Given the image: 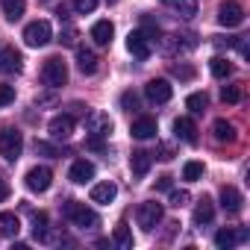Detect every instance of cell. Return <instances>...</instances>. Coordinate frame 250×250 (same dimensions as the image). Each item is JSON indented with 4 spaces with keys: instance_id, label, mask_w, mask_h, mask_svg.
Here are the masks:
<instances>
[{
    "instance_id": "obj_36",
    "label": "cell",
    "mask_w": 250,
    "mask_h": 250,
    "mask_svg": "<svg viewBox=\"0 0 250 250\" xmlns=\"http://www.w3.org/2000/svg\"><path fill=\"white\" fill-rule=\"evenodd\" d=\"M188 200H191V194H188V191H171V206H177V209H180V206H186Z\"/></svg>"
},
{
    "instance_id": "obj_6",
    "label": "cell",
    "mask_w": 250,
    "mask_h": 250,
    "mask_svg": "<svg viewBox=\"0 0 250 250\" xmlns=\"http://www.w3.org/2000/svg\"><path fill=\"white\" fill-rule=\"evenodd\" d=\"M218 24L221 27H241L244 24V9L235 0H224L218 6Z\"/></svg>"
},
{
    "instance_id": "obj_32",
    "label": "cell",
    "mask_w": 250,
    "mask_h": 250,
    "mask_svg": "<svg viewBox=\"0 0 250 250\" xmlns=\"http://www.w3.org/2000/svg\"><path fill=\"white\" fill-rule=\"evenodd\" d=\"M121 106L127 109V112L139 109V94H136V91H124V94H121Z\"/></svg>"
},
{
    "instance_id": "obj_29",
    "label": "cell",
    "mask_w": 250,
    "mask_h": 250,
    "mask_svg": "<svg viewBox=\"0 0 250 250\" xmlns=\"http://www.w3.org/2000/svg\"><path fill=\"white\" fill-rule=\"evenodd\" d=\"M118 247H124V250H127V247H133V232H130V227L127 224H118L115 227V238H112Z\"/></svg>"
},
{
    "instance_id": "obj_27",
    "label": "cell",
    "mask_w": 250,
    "mask_h": 250,
    "mask_svg": "<svg viewBox=\"0 0 250 250\" xmlns=\"http://www.w3.org/2000/svg\"><path fill=\"white\" fill-rule=\"evenodd\" d=\"M209 71H212V77H218V80H227V77L232 74V65H229L224 56H215V59L209 62Z\"/></svg>"
},
{
    "instance_id": "obj_25",
    "label": "cell",
    "mask_w": 250,
    "mask_h": 250,
    "mask_svg": "<svg viewBox=\"0 0 250 250\" xmlns=\"http://www.w3.org/2000/svg\"><path fill=\"white\" fill-rule=\"evenodd\" d=\"M0 232L9 235V238H15L21 232V221H18L15 212H3V215H0Z\"/></svg>"
},
{
    "instance_id": "obj_17",
    "label": "cell",
    "mask_w": 250,
    "mask_h": 250,
    "mask_svg": "<svg viewBox=\"0 0 250 250\" xmlns=\"http://www.w3.org/2000/svg\"><path fill=\"white\" fill-rule=\"evenodd\" d=\"M115 194H118V186L115 183H97V186H91V203L106 206V203L115 200Z\"/></svg>"
},
{
    "instance_id": "obj_34",
    "label": "cell",
    "mask_w": 250,
    "mask_h": 250,
    "mask_svg": "<svg viewBox=\"0 0 250 250\" xmlns=\"http://www.w3.org/2000/svg\"><path fill=\"white\" fill-rule=\"evenodd\" d=\"M71 3H74V9H77L80 15H88V12L97 9V0H71Z\"/></svg>"
},
{
    "instance_id": "obj_33",
    "label": "cell",
    "mask_w": 250,
    "mask_h": 250,
    "mask_svg": "<svg viewBox=\"0 0 250 250\" xmlns=\"http://www.w3.org/2000/svg\"><path fill=\"white\" fill-rule=\"evenodd\" d=\"M221 100H224V103H238V100H241V88H238V85H227V88L221 91Z\"/></svg>"
},
{
    "instance_id": "obj_35",
    "label": "cell",
    "mask_w": 250,
    "mask_h": 250,
    "mask_svg": "<svg viewBox=\"0 0 250 250\" xmlns=\"http://www.w3.org/2000/svg\"><path fill=\"white\" fill-rule=\"evenodd\" d=\"M15 100V85H0V106H9Z\"/></svg>"
},
{
    "instance_id": "obj_16",
    "label": "cell",
    "mask_w": 250,
    "mask_h": 250,
    "mask_svg": "<svg viewBox=\"0 0 250 250\" xmlns=\"http://www.w3.org/2000/svg\"><path fill=\"white\" fill-rule=\"evenodd\" d=\"M174 133H177V139H183L186 145H197V127H194L191 118H177V121H174Z\"/></svg>"
},
{
    "instance_id": "obj_15",
    "label": "cell",
    "mask_w": 250,
    "mask_h": 250,
    "mask_svg": "<svg viewBox=\"0 0 250 250\" xmlns=\"http://www.w3.org/2000/svg\"><path fill=\"white\" fill-rule=\"evenodd\" d=\"M241 191L238 188H232V186H224L221 188V206H224V212H229V215H238L241 212Z\"/></svg>"
},
{
    "instance_id": "obj_8",
    "label": "cell",
    "mask_w": 250,
    "mask_h": 250,
    "mask_svg": "<svg viewBox=\"0 0 250 250\" xmlns=\"http://www.w3.org/2000/svg\"><path fill=\"white\" fill-rule=\"evenodd\" d=\"M127 50L136 56V59H147L153 53V39L145 33V30H136L127 36Z\"/></svg>"
},
{
    "instance_id": "obj_2",
    "label": "cell",
    "mask_w": 250,
    "mask_h": 250,
    "mask_svg": "<svg viewBox=\"0 0 250 250\" xmlns=\"http://www.w3.org/2000/svg\"><path fill=\"white\" fill-rule=\"evenodd\" d=\"M21 150H24V136L18 130H12V127L0 130V156L6 162H15L21 156Z\"/></svg>"
},
{
    "instance_id": "obj_13",
    "label": "cell",
    "mask_w": 250,
    "mask_h": 250,
    "mask_svg": "<svg viewBox=\"0 0 250 250\" xmlns=\"http://www.w3.org/2000/svg\"><path fill=\"white\" fill-rule=\"evenodd\" d=\"M244 238H247V229H235V227H224V229L215 232V244H218L221 250H229V247L241 244Z\"/></svg>"
},
{
    "instance_id": "obj_22",
    "label": "cell",
    "mask_w": 250,
    "mask_h": 250,
    "mask_svg": "<svg viewBox=\"0 0 250 250\" xmlns=\"http://www.w3.org/2000/svg\"><path fill=\"white\" fill-rule=\"evenodd\" d=\"M150 162H153V156H150L147 150H136V153L130 156V168H133L136 177H145V174L150 171Z\"/></svg>"
},
{
    "instance_id": "obj_38",
    "label": "cell",
    "mask_w": 250,
    "mask_h": 250,
    "mask_svg": "<svg viewBox=\"0 0 250 250\" xmlns=\"http://www.w3.org/2000/svg\"><path fill=\"white\" fill-rule=\"evenodd\" d=\"M159 159H162V162H168V159H174V150H171L168 145H162V147H159Z\"/></svg>"
},
{
    "instance_id": "obj_26",
    "label": "cell",
    "mask_w": 250,
    "mask_h": 250,
    "mask_svg": "<svg viewBox=\"0 0 250 250\" xmlns=\"http://www.w3.org/2000/svg\"><path fill=\"white\" fill-rule=\"evenodd\" d=\"M0 6H3V15L9 21H18L27 9V0H0Z\"/></svg>"
},
{
    "instance_id": "obj_7",
    "label": "cell",
    "mask_w": 250,
    "mask_h": 250,
    "mask_svg": "<svg viewBox=\"0 0 250 250\" xmlns=\"http://www.w3.org/2000/svg\"><path fill=\"white\" fill-rule=\"evenodd\" d=\"M50 39H53V30H50L47 21H33V24L24 30V42H27L30 47H44Z\"/></svg>"
},
{
    "instance_id": "obj_10",
    "label": "cell",
    "mask_w": 250,
    "mask_h": 250,
    "mask_svg": "<svg viewBox=\"0 0 250 250\" xmlns=\"http://www.w3.org/2000/svg\"><path fill=\"white\" fill-rule=\"evenodd\" d=\"M47 130H50V136H53L56 142H65V139L74 136V118H71V115H56V118H50Z\"/></svg>"
},
{
    "instance_id": "obj_4",
    "label": "cell",
    "mask_w": 250,
    "mask_h": 250,
    "mask_svg": "<svg viewBox=\"0 0 250 250\" xmlns=\"http://www.w3.org/2000/svg\"><path fill=\"white\" fill-rule=\"evenodd\" d=\"M85 130L91 133V147H100V139H106L109 133H112V121H109V115H100V112H91L88 118H85Z\"/></svg>"
},
{
    "instance_id": "obj_31",
    "label": "cell",
    "mask_w": 250,
    "mask_h": 250,
    "mask_svg": "<svg viewBox=\"0 0 250 250\" xmlns=\"http://www.w3.org/2000/svg\"><path fill=\"white\" fill-rule=\"evenodd\" d=\"M200 177H203V162H186V168H183V180L197 183Z\"/></svg>"
},
{
    "instance_id": "obj_41",
    "label": "cell",
    "mask_w": 250,
    "mask_h": 250,
    "mask_svg": "<svg viewBox=\"0 0 250 250\" xmlns=\"http://www.w3.org/2000/svg\"><path fill=\"white\" fill-rule=\"evenodd\" d=\"M9 197V186H6V180L0 177V200H6Z\"/></svg>"
},
{
    "instance_id": "obj_24",
    "label": "cell",
    "mask_w": 250,
    "mask_h": 250,
    "mask_svg": "<svg viewBox=\"0 0 250 250\" xmlns=\"http://www.w3.org/2000/svg\"><path fill=\"white\" fill-rule=\"evenodd\" d=\"M215 218V206H212V200L209 197H203L197 206H194V224L197 227H203V224H209Z\"/></svg>"
},
{
    "instance_id": "obj_30",
    "label": "cell",
    "mask_w": 250,
    "mask_h": 250,
    "mask_svg": "<svg viewBox=\"0 0 250 250\" xmlns=\"http://www.w3.org/2000/svg\"><path fill=\"white\" fill-rule=\"evenodd\" d=\"M186 106H188L194 115H200V112L209 106V97H206L203 91H194V94H188V97H186Z\"/></svg>"
},
{
    "instance_id": "obj_37",
    "label": "cell",
    "mask_w": 250,
    "mask_h": 250,
    "mask_svg": "<svg viewBox=\"0 0 250 250\" xmlns=\"http://www.w3.org/2000/svg\"><path fill=\"white\" fill-rule=\"evenodd\" d=\"M36 153H44V156H56V147L47 145V142H36Z\"/></svg>"
},
{
    "instance_id": "obj_20",
    "label": "cell",
    "mask_w": 250,
    "mask_h": 250,
    "mask_svg": "<svg viewBox=\"0 0 250 250\" xmlns=\"http://www.w3.org/2000/svg\"><path fill=\"white\" fill-rule=\"evenodd\" d=\"M112 36H115L112 21H97V24L91 27V39H94V44H100V47L112 44Z\"/></svg>"
},
{
    "instance_id": "obj_18",
    "label": "cell",
    "mask_w": 250,
    "mask_h": 250,
    "mask_svg": "<svg viewBox=\"0 0 250 250\" xmlns=\"http://www.w3.org/2000/svg\"><path fill=\"white\" fill-rule=\"evenodd\" d=\"M133 139H139V142H147V139H153L156 136V121L153 118H139V121H133Z\"/></svg>"
},
{
    "instance_id": "obj_12",
    "label": "cell",
    "mask_w": 250,
    "mask_h": 250,
    "mask_svg": "<svg viewBox=\"0 0 250 250\" xmlns=\"http://www.w3.org/2000/svg\"><path fill=\"white\" fill-rule=\"evenodd\" d=\"M24 59L15 47H0V74H21Z\"/></svg>"
},
{
    "instance_id": "obj_14",
    "label": "cell",
    "mask_w": 250,
    "mask_h": 250,
    "mask_svg": "<svg viewBox=\"0 0 250 250\" xmlns=\"http://www.w3.org/2000/svg\"><path fill=\"white\" fill-rule=\"evenodd\" d=\"M68 177H71V183H77V186H83V183H88V180H94V165H91L88 159H77V162L71 165V171H68Z\"/></svg>"
},
{
    "instance_id": "obj_21",
    "label": "cell",
    "mask_w": 250,
    "mask_h": 250,
    "mask_svg": "<svg viewBox=\"0 0 250 250\" xmlns=\"http://www.w3.org/2000/svg\"><path fill=\"white\" fill-rule=\"evenodd\" d=\"M77 68H80L83 74H94V71H97V56H94V50L77 47Z\"/></svg>"
},
{
    "instance_id": "obj_19",
    "label": "cell",
    "mask_w": 250,
    "mask_h": 250,
    "mask_svg": "<svg viewBox=\"0 0 250 250\" xmlns=\"http://www.w3.org/2000/svg\"><path fill=\"white\" fill-rule=\"evenodd\" d=\"M162 3L180 18H194L197 15V0H162Z\"/></svg>"
},
{
    "instance_id": "obj_11",
    "label": "cell",
    "mask_w": 250,
    "mask_h": 250,
    "mask_svg": "<svg viewBox=\"0 0 250 250\" xmlns=\"http://www.w3.org/2000/svg\"><path fill=\"white\" fill-rule=\"evenodd\" d=\"M145 94H147L150 103H168L171 94H174V88H171L168 80H150V83L145 85Z\"/></svg>"
},
{
    "instance_id": "obj_3",
    "label": "cell",
    "mask_w": 250,
    "mask_h": 250,
    "mask_svg": "<svg viewBox=\"0 0 250 250\" xmlns=\"http://www.w3.org/2000/svg\"><path fill=\"white\" fill-rule=\"evenodd\" d=\"M65 215H68V221H71L74 227H80V229H91V227H97V215H94L85 203L68 200V203H65Z\"/></svg>"
},
{
    "instance_id": "obj_1",
    "label": "cell",
    "mask_w": 250,
    "mask_h": 250,
    "mask_svg": "<svg viewBox=\"0 0 250 250\" xmlns=\"http://www.w3.org/2000/svg\"><path fill=\"white\" fill-rule=\"evenodd\" d=\"M42 80H44L50 88L65 85V83H68V65H65V59H62V56H50V59H44Z\"/></svg>"
},
{
    "instance_id": "obj_28",
    "label": "cell",
    "mask_w": 250,
    "mask_h": 250,
    "mask_svg": "<svg viewBox=\"0 0 250 250\" xmlns=\"http://www.w3.org/2000/svg\"><path fill=\"white\" fill-rule=\"evenodd\" d=\"M33 235L39 238V241H47L50 235H47V215L44 212H36L33 215Z\"/></svg>"
},
{
    "instance_id": "obj_39",
    "label": "cell",
    "mask_w": 250,
    "mask_h": 250,
    "mask_svg": "<svg viewBox=\"0 0 250 250\" xmlns=\"http://www.w3.org/2000/svg\"><path fill=\"white\" fill-rule=\"evenodd\" d=\"M171 180H174V177H168V174H165V177H159V180H156V188L168 191V188H171Z\"/></svg>"
},
{
    "instance_id": "obj_40",
    "label": "cell",
    "mask_w": 250,
    "mask_h": 250,
    "mask_svg": "<svg viewBox=\"0 0 250 250\" xmlns=\"http://www.w3.org/2000/svg\"><path fill=\"white\" fill-rule=\"evenodd\" d=\"M174 74H180L183 80H191V77H194V71H191V68H180V65L174 68Z\"/></svg>"
},
{
    "instance_id": "obj_23",
    "label": "cell",
    "mask_w": 250,
    "mask_h": 250,
    "mask_svg": "<svg viewBox=\"0 0 250 250\" xmlns=\"http://www.w3.org/2000/svg\"><path fill=\"white\" fill-rule=\"evenodd\" d=\"M212 133H215V139L218 142H227V145H232L235 142V127L229 121H224V118H218L215 124H212Z\"/></svg>"
},
{
    "instance_id": "obj_9",
    "label": "cell",
    "mask_w": 250,
    "mask_h": 250,
    "mask_svg": "<svg viewBox=\"0 0 250 250\" xmlns=\"http://www.w3.org/2000/svg\"><path fill=\"white\" fill-rule=\"evenodd\" d=\"M27 188L30 191H36V194H42V191H47L50 188V183H53V174H50V168H44V165H36V168H30L27 171Z\"/></svg>"
},
{
    "instance_id": "obj_5",
    "label": "cell",
    "mask_w": 250,
    "mask_h": 250,
    "mask_svg": "<svg viewBox=\"0 0 250 250\" xmlns=\"http://www.w3.org/2000/svg\"><path fill=\"white\" fill-rule=\"evenodd\" d=\"M162 215H165V209H162V203H156V200L142 203V206H139V212H136L139 227H142V229H147V232H150V229L162 221Z\"/></svg>"
}]
</instances>
